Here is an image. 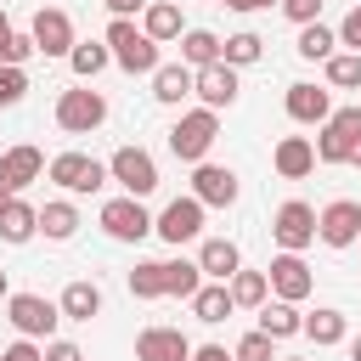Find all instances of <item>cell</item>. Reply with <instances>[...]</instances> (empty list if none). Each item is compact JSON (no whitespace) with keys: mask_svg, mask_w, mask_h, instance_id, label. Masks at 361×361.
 <instances>
[{"mask_svg":"<svg viewBox=\"0 0 361 361\" xmlns=\"http://www.w3.org/2000/svg\"><path fill=\"white\" fill-rule=\"evenodd\" d=\"M0 299H11V282H6V271H0Z\"/></svg>","mask_w":361,"mask_h":361,"instance_id":"cell-48","label":"cell"},{"mask_svg":"<svg viewBox=\"0 0 361 361\" xmlns=\"http://www.w3.org/2000/svg\"><path fill=\"white\" fill-rule=\"evenodd\" d=\"M259 56H265V39H259L254 28H243V34L220 39V62H226V68H254Z\"/></svg>","mask_w":361,"mask_h":361,"instance_id":"cell-29","label":"cell"},{"mask_svg":"<svg viewBox=\"0 0 361 361\" xmlns=\"http://www.w3.org/2000/svg\"><path fill=\"white\" fill-rule=\"evenodd\" d=\"M102 45L113 51V62H118L124 73H158V45H152L130 17H113L107 34H102Z\"/></svg>","mask_w":361,"mask_h":361,"instance_id":"cell-1","label":"cell"},{"mask_svg":"<svg viewBox=\"0 0 361 361\" xmlns=\"http://www.w3.org/2000/svg\"><path fill=\"white\" fill-rule=\"evenodd\" d=\"M265 282H271V293H276L282 305H305V299H310V288H316V276H310L305 254H276V259L265 265Z\"/></svg>","mask_w":361,"mask_h":361,"instance_id":"cell-10","label":"cell"},{"mask_svg":"<svg viewBox=\"0 0 361 361\" xmlns=\"http://www.w3.org/2000/svg\"><path fill=\"white\" fill-rule=\"evenodd\" d=\"M28 96V68H6L0 62V107H17Z\"/></svg>","mask_w":361,"mask_h":361,"instance_id":"cell-38","label":"cell"},{"mask_svg":"<svg viewBox=\"0 0 361 361\" xmlns=\"http://www.w3.org/2000/svg\"><path fill=\"white\" fill-rule=\"evenodd\" d=\"M124 282L135 299H164V259H135V271Z\"/></svg>","mask_w":361,"mask_h":361,"instance_id":"cell-35","label":"cell"},{"mask_svg":"<svg viewBox=\"0 0 361 361\" xmlns=\"http://www.w3.org/2000/svg\"><path fill=\"white\" fill-rule=\"evenodd\" d=\"M276 6H282L299 28H305V23H322V0H276Z\"/></svg>","mask_w":361,"mask_h":361,"instance_id":"cell-40","label":"cell"},{"mask_svg":"<svg viewBox=\"0 0 361 361\" xmlns=\"http://www.w3.org/2000/svg\"><path fill=\"white\" fill-rule=\"evenodd\" d=\"M39 175H45V152H39V147L17 141V147H6V152H0V186H6L11 197H17L23 186H34Z\"/></svg>","mask_w":361,"mask_h":361,"instance_id":"cell-15","label":"cell"},{"mask_svg":"<svg viewBox=\"0 0 361 361\" xmlns=\"http://www.w3.org/2000/svg\"><path fill=\"white\" fill-rule=\"evenodd\" d=\"M333 34H338V45H350V51H355V56H361V0H355V6H350V17H344V23H338V28H333Z\"/></svg>","mask_w":361,"mask_h":361,"instance_id":"cell-39","label":"cell"},{"mask_svg":"<svg viewBox=\"0 0 361 361\" xmlns=\"http://www.w3.org/2000/svg\"><path fill=\"white\" fill-rule=\"evenodd\" d=\"M192 361H231V355H226V344H197Z\"/></svg>","mask_w":361,"mask_h":361,"instance_id":"cell-44","label":"cell"},{"mask_svg":"<svg viewBox=\"0 0 361 361\" xmlns=\"http://www.w3.org/2000/svg\"><path fill=\"white\" fill-rule=\"evenodd\" d=\"M197 288H203L197 259H164V293H169V299H192Z\"/></svg>","mask_w":361,"mask_h":361,"instance_id":"cell-31","label":"cell"},{"mask_svg":"<svg viewBox=\"0 0 361 361\" xmlns=\"http://www.w3.org/2000/svg\"><path fill=\"white\" fill-rule=\"evenodd\" d=\"M107 62H113V51H107L102 39H79V45L68 51V68L79 73V85H90V79H96V73H102Z\"/></svg>","mask_w":361,"mask_h":361,"instance_id":"cell-30","label":"cell"},{"mask_svg":"<svg viewBox=\"0 0 361 361\" xmlns=\"http://www.w3.org/2000/svg\"><path fill=\"white\" fill-rule=\"evenodd\" d=\"M0 361H45V344L17 338V344H6V350H0Z\"/></svg>","mask_w":361,"mask_h":361,"instance_id":"cell-41","label":"cell"},{"mask_svg":"<svg viewBox=\"0 0 361 361\" xmlns=\"http://www.w3.org/2000/svg\"><path fill=\"white\" fill-rule=\"evenodd\" d=\"M102 124H107V96H102V90L73 85V90L56 96V130H68V135H90V130H102Z\"/></svg>","mask_w":361,"mask_h":361,"instance_id":"cell-4","label":"cell"},{"mask_svg":"<svg viewBox=\"0 0 361 361\" xmlns=\"http://www.w3.org/2000/svg\"><path fill=\"white\" fill-rule=\"evenodd\" d=\"M327 90H361V56L355 51H333L327 56Z\"/></svg>","mask_w":361,"mask_h":361,"instance_id":"cell-36","label":"cell"},{"mask_svg":"<svg viewBox=\"0 0 361 361\" xmlns=\"http://www.w3.org/2000/svg\"><path fill=\"white\" fill-rule=\"evenodd\" d=\"M11 34H17V28H11V17L0 11V56H6V45H11Z\"/></svg>","mask_w":361,"mask_h":361,"instance_id":"cell-46","label":"cell"},{"mask_svg":"<svg viewBox=\"0 0 361 361\" xmlns=\"http://www.w3.org/2000/svg\"><path fill=\"white\" fill-rule=\"evenodd\" d=\"M237 169H226V164H192V197L203 203V209H231L237 203Z\"/></svg>","mask_w":361,"mask_h":361,"instance_id":"cell-11","label":"cell"},{"mask_svg":"<svg viewBox=\"0 0 361 361\" xmlns=\"http://www.w3.org/2000/svg\"><path fill=\"white\" fill-rule=\"evenodd\" d=\"M186 305H192V316H197L203 327H220V322H226V316L237 310V305H231V288H226V282H203V288H197V293H192Z\"/></svg>","mask_w":361,"mask_h":361,"instance_id":"cell-22","label":"cell"},{"mask_svg":"<svg viewBox=\"0 0 361 361\" xmlns=\"http://www.w3.org/2000/svg\"><path fill=\"white\" fill-rule=\"evenodd\" d=\"M237 68H226V62H214V68H197L192 73V96L209 107V113H220V107H231L237 102Z\"/></svg>","mask_w":361,"mask_h":361,"instance_id":"cell-16","label":"cell"},{"mask_svg":"<svg viewBox=\"0 0 361 361\" xmlns=\"http://www.w3.org/2000/svg\"><path fill=\"white\" fill-rule=\"evenodd\" d=\"M282 361H305V355H282Z\"/></svg>","mask_w":361,"mask_h":361,"instance_id":"cell-51","label":"cell"},{"mask_svg":"<svg viewBox=\"0 0 361 361\" xmlns=\"http://www.w3.org/2000/svg\"><path fill=\"white\" fill-rule=\"evenodd\" d=\"M231 11H265V6H276V0H226Z\"/></svg>","mask_w":361,"mask_h":361,"instance_id":"cell-45","label":"cell"},{"mask_svg":"<svg viewBox=\"0 0 361 361\" xmlns=\"http://www.w3.org/2000/svg\"><path fill=\"white\" fill-rule=\"evenodd\" d=\"M34 231H39V209L23 203V197H11L6 214H0V237H6V243H28Z\"/></svg>","mask_w":361,"mask_h":361,"instance_id":"cell-28","label":"cell"},{"mask_svg":"<svg viewBox=\"0 0 361 361\" xmlns=\"http://www.w3.org/2000/svg\"><path fill=\"white\" fill-rule=\"evenodd\" d=\"M271 237H276V248L282 254H305L310 243H316V209L310 203H282L276 209V220H271Z\"/></svg>","mask_w":361,"mask_h":361,"instance_id":"cell-9","label":"cell"},{"mask_svg":"<svg viewBox=\"0 0 361 361\" xmlns=\"http://www.w3.org/2000/svg\"><path fill=\"white\" fill-rule=\"evenodd\" d=\"M316 237H322L327 248H350V243H361V203H355V197L327 203V209L316 214Z\"/></svg>","mask_w":361,"mask_h":361,"instance_id":"cell-14","label":"cell"},{"mask_svg":"<svg viewBox=\"0 0 361 361\" xmlns=\"http://www.w3.org/2000/svg\"><path fill=\"white\" fill-rule=\"evenodd\" d=\"M231 361H276V338H265V333L254 327V333H243V338H237Z\"/></svg>","mask_w":361,"mask_h":361,"instance_id":"cell-37","label":"cell"},{"mask_svg":"<svg viewBox=\"0 0 361 361\" xmlns=\"http://www.w3.org/2000/svg\"><path fill=\"white\" fill-rule=\"evenodd\" d=\"M102 231L113 243H141V237H152V214H147L141 197H107L102 203Z\"/></svg>","mask_w":361,"mask_h":361,"instance_id":"cell-8","label":"cell"},{"mask_svg":"<svg viewBox=\"0 0 361 361\" xmlns=\"http://www.w3.org/2000/svg\"><path fill=\"white\" fill-rule=\"evenodd\" d=\"M355 141H361V107H333L327 124H316L310 147H316V164H350Z\"/></svg>","mask_w":361,"mask_h":361,"instance_id":"cell-3","label":"cell"},{"mask_svg":"<svg viewBox=\"0 0 361 361\" xmlns=\"http://www.w3.org/2000/svg\"><path fill=\"white\" fill-rule=\"evenodd\" d=\"M226 288H231V305H237V310H259V305L271 299V282H265V271H237Z\"/></svg>","mask_w":361,"mask_h":361,"instance_id":"cell-32","label":"cell"},{"mask_svg":"<svg viewBox=\"0 0 361 361\" xmlns=\"http://www.w3.org/2000/svg\"><path fill=\"white\" fill-rule=\"evenodd\" d=\"M180 62L197 73V68H214L220 62V34H209V28H186L180 34Z\"/></svg>","mask_w":361,"mask_h":361,"instance_id":"cell-27","label":"cell"},{"mask_svg":"<svg viewBox=\"0 0 361 361\" xmlns=\"http://www.w3.org/2000/svg\"><path fill=\"white\" fill-rule=\"evenodd\" d=\"M28 34H34V51H39V56H68V51L79 45V39H73V17L56 11V6H39L34 23H28Z\"/></svg>","mask_w":361,"mask_h":361,"instance_id":"cell-13","label":"cell"},{"mask_svg":"<svg viewBox=\"0 0 361 361\" xmlns=\"http://www.w3.org/2000/svg\"><path fill=\"white\" fill-rule=\"evenodd\" d=\"M45 361H85V350L68 344V338H51V344H45Z\"/></svg>","mask_w":361,"mask_h":361,"instance_id":"cell-42","label":"cell"},{"mask_svg":"<svg viewBox=\"0 0 361 361\" xmlns=\"http://www.w3.org/2000/svg\"><path fill=\"white\" fill-rule=\"evenodd\" d=\"M271 169H276L282 180H305V175L316 169V147H310V135H282V141L271 147Z\"/></svg>","mask_w":361,"mask_h":361,"instance_id":"cell-19","label":"cell"},{"mask_svg":"<svg viewBox=\"0 0 361 361\" xmlns=\"http://www.w3.org/2000/svg\"><path fill=\"white\" fill-rule=\"evenodd\" d=\"M299 333H305L310 344H322V350H327V344H344V338H350V322H344V310L316 305V310L305 316V327H299Z\"/></svg>","mask_w":361,"mask_h":361,"instance_id":"cell-23","label":"cell"},{"mask_svg":"<svg viewBox=\"0 0 361 361\" xmlns=\"http://www.w3.org/2000/svg\"><path fill=\"white\" fill-rule=\"evenodd\" d=\"M197 271H203V282H231V276L243 271V248H237L231 237H209V243L197 248Z\"/></svg>","mask_w":361,"mask_h":361,"instance_id":"cell-20","label":"cell"},{"mask_svg":"<svg viewBox=\"0 0 361 361\" xmlns=\"http://www.w3.org/2000/svg\"><path fill=\"white\" fill-rule=\"evenodd\" d=\"M350 164H355V169H361V141H355V152H350Z\"/></svg>","mask_w":361,"mask_h":361,"instance_id":"cell-50","label":"cell"},{"mask_svg":"<svg viewBox=\"0 0 361 361\" xmlns=\"http://www.w3.org/2000/svg\"><path fill=\"white\" fill-rule=\"evenodd\" d=\"M102 6H107L113 17H130V23H135V11H147V0H102Z\"/></svg>","mask_w":361,"mask_h":361,"instance_id":"cell-43","label":"cell"},{"mask_svg":"<svg viewBox=\"0 0 361 361\" xmlns=\"http://www.w3.org/2000/svg\"><path fill=\"white\" fill-rule=\"evenodd\" d=\"M107 180H118L124 197H147V192H158V158L147 147H118L107 158Z\"/></svg>","mask_w":361,"mask_h":361,"instance_id":"cell-6","label":"cell"},{"mask_svg":"<svg viewBox=\"0 0 361 361\" xmlns=\"http://www.w3.org/2000/svg\"><path fill=\"white\" fill-rule=\"evenodd\" d=\"M141 34H147L152 45L180 39V34H186V28H180V6H169V0H147V11H141Z\"/></svg>","mask_w":361,"mask_h":361,"instance_id":"cell-21","label":"cell"},{"mask_svg":"<svg viewBox=\"0 0 361 361\" xmlns=\"http://www.w3.org/2000/svg\"><path fill=\"white\" fill-rule=\"evenodd\" d=\"M293 51H299L305 62H327V56L338 51V34H333L327 23H305V28H299V45H293Z\"/></svg>","mask_w":361,"mask_h":361,"instance_id":"cell-33","label":"cell"},{"mask_svg":"<svg viewBox=\"0 0 361 361\" xmlns=\"http://www.w3.org/2000/svg\"><path fill=\"white\" fill-rule=\"evenodd\" d=\"M282 107H288V118L293 124H327V113H333V96L322 90V85H288V96H282Z\"/></svg>","mask_w":361,"mask_h":361,"instance_id":"cell-18","label":"cell"},{"mask_svg":"<svg viewBox=\"0 0 361 361\" xmlns=\"http://www.w3.org/2000/svg\"><path fill=\"white\" fill-rule=\"evenodd\" d=\"M299 327H305V310L299 305H282V299H265L259 305V333L265 338H293Z\"/></svg>","mask_w":361,"mask_h":361,"instance_id":"cell-26","label":"cell"},{"mask_svg":"<svg viewBox=\"0 0 361 361\" xmlns=\"http://www.w3.org/2000/svg\"><path fill=\"white\" fill-rule=\"evenodd\" d=\"M214 6H226V0H214Z\"/></svg>","mask_w":361,"mask_h":361,"instance_id":"cell-52","label":"cell"},{"mask_svg":"<svg viewBox=\"0 0 361 361\" xmlns=\"http://www.w3.org/2000/svg\"><path fill=\"white\" fill-rule=\"evenodd\" d=\"M56 310H62V322H90V316H102V288L96 282H68Z\"/></svg>","mask_w":361,"mask_h":361,"instance_id":"cell-25","label":"cell"},{"mask_svg":"<svg viewBox=\"0 0 361 361\" xmlns=\"http://www.w3.org/2000/svg\"><path fill=\"white\" fill-rule=\"evenodd\" d=\"M214 135H220V113L192 107V113H180V118L169 124V152H175L180 164H203L209 147H214Z\"/></svg>","mask_w":361,"mask_h":361,"instance_id":"cell-2","label":"cell"},{"mask_svg":"<svg viewBox=\"0 0 361 361\" xmlns=\"http://www.w3.org/2000/svg\"><path fill=\"white\" fill-rule=\"evenodd\" d=\"M6 322L17 327V338H45L51 344V333H56V322H62V310L45 299V293H11L6 299Z\"/></svg>","mask_w":361,"mask_h":361,"instance_id":"cell-5","label":"cell"},{"mask_svg":"<svg viewBox=\"0 0 361 361\" xmlns=\"http://www.w3.org/2000/svg\"><path fill=\"white\" fill-rule=\"evenodd\" d=\"M6 203H11V192H6V186H0V214H6Z\"/></svg>","mask_w":361,"mask_h":361,"instance_id":"cell-49","label":"cell"},{"mask_svg":"<svg viewBox=\"0 0 361 361\" xmlns=\"http://www.w3.org/2000/svg\"><path fill=\"white\" fill-rule=\"evenodd\" d=\"M135 361H192V338L180 327H141L135 333Z\"/></svg>","mask_w":361,"mask_h":361,"instance_id":"cell-17","label":"cell"},{"mask_svg":"<svg viewBox=\"0 0 361 361\" xmlns=\"http://www.w3.org/2000/svg\"><path fill=\"white\" fill-rule=\"evenodd\" d=\"M152 96H158L164 107H180V102L192 96V68H186V62H158V73H152Z\"/></svg>","mask_w":361,"mask_h":361,"instance_id":"cell-24","label":"cell"},{"mask_svg":"<svg viewBox=\"0 0 361 361\" xmlns=\"http://www.w3.org/2000/svg\"><path fill=\"white\" fill-rule=\"evenodd\" d=\"M45 175H51L62 192H73V197H90V192L107 186V164H96L90 152H56V158L45 164Z\"/></svg>","mask_w":361,"mask_h":361,"instance_id":"cell-7","label":"cell"},{"mask_svg":"<svg viewBox=\"0 0 361 361\" xmlns=\"http://www.w3.org/2000/svg\"><path fill=\"white\" fill-rule=\"evenodd\" d=\"M203 214H209V209H203V203H197V197L186 192V197H175V203H164V214L152 220V231H158L164 243H175V248H180V243H192V237H203Z\"/></svg>","mask_w":361,"mask_h":361,"instance_id":"cell-12","label":"cell"},{"mask_svg":"<svg viewBox=\"0 0 361 361\" xmlns=\"http://www.w3.org/2000/svg\"><path fill=\"white\" fill-rule=\"evenodd\" d=\"M39 231H45L51 243H68V237L79 231V209H73V203H62V197H56V203H45V209H39Z\"/></svg>","mask_w":361,"mask_h":361,"instance_id":"cell-34","label":"cell"},{"mask_svg":"<svg viewBox=\"0 0 361 361\" xmlns=\"http://www.w3.org/2000/svg\"><path fill=\"white\" fill-rule=\"evenodd\" d=\"M350 361H361V333H355V338H350Z\"/></svg>","mask_w":361,"mask_h":361,"instance_id":"cell-47","label":"cell"}]
</instances>
